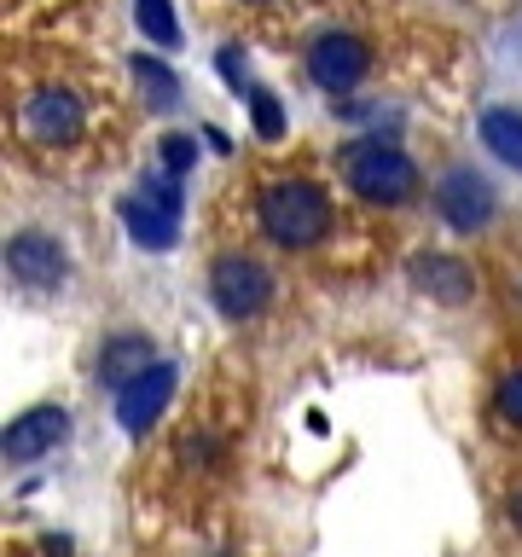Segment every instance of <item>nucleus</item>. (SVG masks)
<instances>
[{
    "mask_svg": "<svg viewBox=\"0 0 522 557\" xmlns=\"http://www.w3.org/2000/svg\"><path fill=\"white\" fill-rule=\"evenodd\" d=\"M261 226H268V238L285 244V250H308V244L325 238L331 203L313 181H278V186L261 191Z\"/></svg>",
    "mask_w": 522,
    "mask_h": 557,
    "instance_id": "1",
    "label": "nucleus"
},
{
    "mask_svg": "<svg viewBox=\"0 0 522 557\" xmlns=\"http://www.w3.org/2000/svg\"><path fill=\"white\" fill-rule=\"evenodd\" d=\"M343 181L355 186L365 203H407L418 191V169L400 146H389V139H355V146L343 151Z\"/></svg>",
    "mask_w": 522,
    "mask_h": 557,
    "instance_id": "2",
    "label": "nucleus"
},
{
    "mask_svg": "<svg viewBox=\"0 0 522 557\" xmlns=\"http://www.w3.org/2000/svg\"><path fill=\"white\" fill-rule=\"evenodd\" d=\"M122 221H128V238L139 250H169L174 244V221H181V186L174 174H146L134 198H122Z\"/></svg>",
    "mask_w": 522,
    "mask_h": 557,
    "instance_id": "3",
    "label": "nucleus"
},
{
    "mask_svg": "<svg viewBox=\"0 0 522 557\" xmlns=\"http://www.w3.org/2000/svg\"><path fill=\"white\" fill-rule=\"evenodd\" d=\"M209 296H215V308L226 320H256L273 302V278L250 256H221L215 273H209Z\"/></svg>",
    "mask_w": 522,
    "mask_h": 557,
    "instance_id": "4",
    "label": "nucleus"
},
{
    "mask_svg": "<svg viewBox=\"0 0 522 557\" xmlns=\"http://www.w3.org/2000/svg\"><path fill=\"white\" fill-rule=\"evenodd\" d=\"M372 70V52H365L360 35H320V41L308 47V76L325 87V94H348V87H360V76Z\"/></svg>",
    "mask_w": 522,
    "mask_h": 557,
    "instance_id": "5",
    "label": "nucleus"
},
{
    "mask_svg": "<svg viewBox=\"0 0 522 557\" xmlns=\"http://www.w3.org/2000/svg\"><path fill=\"white\" fill-rule=\"evenodd\" d=\"M435 209H442L447 226L476 233V226H487V215H494V186H487L476 169H452V174H442V186H435Z\"/></svg>",
    "mask_w": 522,
    "mask_h": 557,
    "instance_id": "6",
    "label": "nucleus"
},
{
    "mask_svg": "<svg viewBox=\"0 0 522 557\" xmlns=\"http://www.w3.org/2000/svg\"><path fill=\"white\" fill-rule=\"evenodd\" d=\"M24 134L35 146H70L82 134V99L64 94V87H41L29 104H24Z\"/></svg>",
    "mask_w": 522,
    "mask_h": 557,
    "instance_id": "7",
    "label": "nucleus"
},
{
    "mask_svg": "<svg viewBox=\"0 0 522 557\" xmlns=\"http://www.w3.org/2000/svg\"><path fill=\"white\" fill-rule=\"evenodd\" d=\"M169 395H174V366H163L157 360L146 377H134L128 389H116V424L122 430H151V418L169 407Z\"/></svg>",
    "mask_w": 522,
    "mask_h": 557,
    "instance_id": "8",
    "label": "nucleus"
},
{
    "mask_svg": "<svg viewBox=\"0 0 522 557\" xmlns=\"http://www.w3.org/2000/svg\"><path fill=\"white\" fill-rule=\"evenodd\" d=\"M70 435V418L64 407H29L24 418H12L7 424V459H41V453H52Z\"/></svg>",
    "mask_w": 522,
    "mask_h": 557,
    "instance_id": "9",
    "label": "nucleus"
},
{
    "mask_svg": "<svg viewBox=\"0 0 522 557\" xmlns=\"http://www.w3.org/2000/svg\"><path fill=\"white\" fill-rule=\"evenodd\" d=\"M7 268H12L17 285L47 290V285H59V278H64V250H59L47 233H17V238L7 244Z\"/></svg>",
    "mask_w": 522,
    "mask_h": 557,
    "instance_id": "10",
    "label": "nucleus"
},
{
    "mask_svg": "<svg viewBox=\"0 0 522 557\" xmlns=\"http://www.w3.org/2000/svg\"><path fill=\"white\" fill-rule=\"evenodd\" d=\"M151 366H157V348H151V337H134V331L128 337H111L99 348V377L116 383V389H128L134 377L151 372Z\"/></svg>",
    "mask_w": 522,
    "mask_h": 557,
    "instance_id": "11",
    "label": "nucleus"
},
{
    "mask_svg": "<svg viewBox=\"0 0 522 557\" xmlns=\"http://www.w3.org/2000/svg\"><path fill=\"white\" fill-rule=\"evenodd\" d=\"M412 278L430 296H442V302H464V296H470V268H464V261H452V256H418Z\"/></svg>",
    "mask_w": 522,
    "mask_h": 557,
    "instance_id": "12",
    "label": "nucleus"
},
{
    "mask_svg": "<svg viewBox=\"0 0 522 557\" xmlns=\"http://www.w3.org/2000/svg\"><path fill=\"white\" fill-rule=\"evenodd\" d=\"M482 139L505 169H522V116L517 111H487L482 116Z\"/></svg>",
    "mask_w": 522,
    "mask_h": 557,
    "instance_id": "13",
    "label": "nucleus"
},
{
    "mask_svg": "<svg viewBox=\"0 0 522 557\" xmlns=\"http://www.w3.org/2000/svg\"><path fill=\"white\" fill-rule=\"evenodd\" d=\"M139 29H146L157 47H174V41H181V24H174L169 0H139Z\"/></svg>",
    "mask_w": 522,
    "mask_h": 557,
    "instance_id": "14",
    "label": "nucleus"
},
{
    "mask_svg": "<svg viewBox=\"0 0 522 557\" xmlns=\"http://www.w3.org/2000/svg\"><path fill=\"white\" fill-rule=\"evenodd\" d=\"M134 76H139V87L151 94L157 111H169V104H174V76H169V70L151 64V59H134Z\"/></svg>",
    "mask_w": 522,
    "mask_h": 557,
    "instance_id": "15",
    "label": "nucleus"
},
{
    "mask_svg": "<svg viewBox=\"0 0 522 557\" xmlns=\"http://www.w3.org/2000/svg\"><path fill=\"white\" fill-rule=\"evenodd\" d=\"M250 111H256V134H261V139H278V134H285V111H278L273 94L250 87Z\"/></svg>",
    "mask_w": 522,
    "mask_h": 557,
    "instance_id": "16",
    "label": "nucleus"
},
{
    "mask_svg": "<svg viewBox=\"0 0 522 557\" xmlns=\"http://www.w3.org/2000/svg\"><path fill=\"white\" fill-rule=\"evenodd\" d=\"M494 407H499V418H505V424H511V430H522V372H511V377L499 383Z\"/></svg>",
    "mask_w": 522,
    "mask_h": 557,
    "instance_id": "17",
    "label": "nucleus"
},
{
    "mask_svg": "<svg viewBox=\"0 0 522 557\" xmlns=\"http://www.w3.org/2000/svg\"><path fill=\"white\" fill-rule=\"evenodd\" d=\"M191 157H198V146H191L186 134H169V139H163V163H169V174H186Z\"/></svg>",
    "mask_w": 522,
    "mask_h": 557,
    "instance_id": "18",
    "label": "nucleus"
},
{
    "mask_svg": "<svg viewBox=\"0 0 522 557\" xmlns=\"http://www.w3.org/2000/svg\"><path fill=\"white\" fill-rule=\"evenodd\" d=\"M511 522H517V529H522V494L511 499Z\"/></svg>",
    "mask_w": 522,
    "mask_h": 557,
    "instance_id": "19",
    "label": "nucleus"
}]
</instances>
